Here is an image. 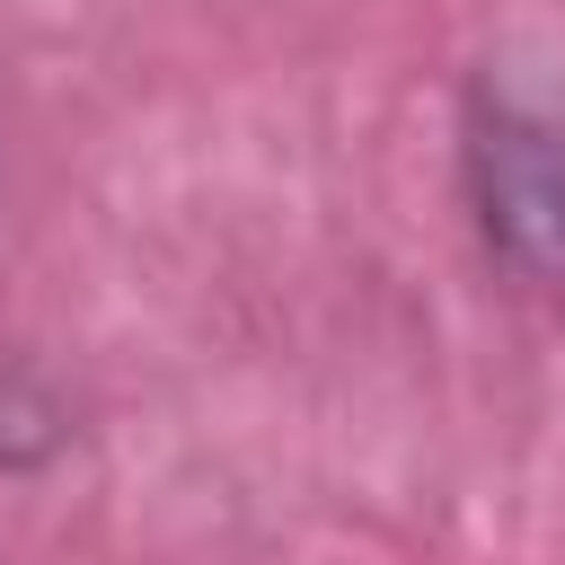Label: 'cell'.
I'll return each mask as SVG.
<instances>
[{"mask_svg":"<svg viewBox=\"0 0 565 565\" xmlns=\"http://www.w3.org/2000/svg\"><path fill=\"white\" fill-rule=\"evenodd\" d=\"M459 177L486 256L530 291H565V79L486 62L459 124Z\"/></svg>","mask_w":565,"mask_h":565,"instance_id":"6da1fadb","label":"cell"}]
</instances>
